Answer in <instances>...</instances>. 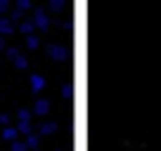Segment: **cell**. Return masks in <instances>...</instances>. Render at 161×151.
<instances>
[{
  "label": "cell",
  "mask_w": 161,
  "mask_h": 151,
  "mask_svg": "<svg viewBox=\"0 0 161 151\" xmlns=\"http://www.w3.org/2000/svg\"><path fill=\"white\" fill-rule=\"evenodd\" d=\"M33 26H38V29H43V31L50 26V19H47L45 10H40V7H38V10L33 12Z\"/></svg>",
  "instance_id": "1"
},
{
  "label": "cell",
  "mask_w": 161,
  "mask_h": 151,
  "mask_svg": "<svg viewBox=\"0 0 161 151\" xmlns=\"http://www.w3.org/2000/svg\"><path fill=\"white\" fill-rule=\"evenodd\" d=\"M47 52H50V57H52L55 61H62V59L66 57V50H64L62 45H50V47H47Z\"/></svg>",
  "instance_id": "2"
},
{
  "label": "cell",
  "mask_w": 161,
  "mask_h": 151,
  "mask_svg": "<svg viewBox=\"0 0 161 151\" xmlns=\"http://www.w3.org/2000/svg\"><path fill=\"white\" fill-rule=\"evenodd\" d=\"M45 87V78L43 76H38V73H31V90L33 92H40Z\"/></svg>",
  "instance_id": "3"
},
{
  "label": "cell",
  "mask_w": 161,
  "mask_h": 151,
  "mask_svg": "<svg viewBox=\"0 0 161 151\" xmlns=\"http://www.w3.org/2000/svg\"><path fill=\"white\" fill-rule=\"evenodd\" d=\"M47 111H50V102H47V99H38V102H36V106H33L36 116H45Z\"/></svg>",
  "instance_id": "4"
},
{
  "label": "cell",
  "mask_w": 161,
  "mask_h": 151,
  "mask_svg": "<svg viewBox=\"0 0 161 151\" xmlns=\"http://www.w3.org/2000/svg\"><path fill=\"white\" fill-rule=\"evenodd\" d=\"M12 33H14V26H12V21L3 17V19H0V35L5 38V35H12Z\"/></svg>",
  "instance_id": "5"
},
{
  "label": "cell",
  "mask_w": 161,
  "mask_h": 151,
  "mask_svg": "<svg viewBox=\"0 0 161 151\" xmlns=\"http://www.w3.org/2000/svg\"><path fill=\"white\" fill-rule=\"evenodd\" d=\"M57 130V123H43V125H40L38 128V135H52V132H55Z\"/></svg>",
  "instance_id": "6"
},
{
  "label": "cell",
  "mask_w": 161,
  "mask_h": 151,
  "mask_svg": "<svg viewBox=\"0 0 161 151\" xmlns=\"http://www.w3.org/2000/svg\"><path fill=\"white\" fill-rule=\"evenodd\" d=\"M33 29H36L33 21H21V24H19V31H21L24 35H33Z\"/></svg>",
  "instance_id": "7"
},
{
  "label": "cell",
  "mask_w": 161,
  "mask_h": 151,
  "mask_svg": "<svg viewBox=\"0 0 161 151\" xmlns=\"http://www.w3.org/2000/svg\"><path fill=\"white\" fill-rule=\"evenodd\" d=\"M17 135H19V132H17V128H5V130H3V137H5V139H10V142H17Z\"/></svg>",
  "instance_id": "8"
},
{
  "label": "cell",
  "mask_w": 161,
  "mask_h": 151,
  "mask_svg": "<svg viewBox=\"0 0 161 151\" xmlns=\"http://www.w3.org/2000/svg\"><path fill=\"white\" fill-rule=\"evenodd\" d=\"M14 128H17L19 135H31V123H21L19 121V125H14Z\"/></svg>",
  "instance_id": "9"
},
{
  "label": "cell",
  "mask_w": 161,
  "mask_h": 151,
  "mask_svg": "<svg viewBox=\"0 0 161 151\" xmlns=\"http://www.w3.org/2000/svg\"><path fill=\"white\" fill-rule=\"evenodd\" d=\"M17 116H19L21 123H29L31 121V111L29 109H19V111H17Z\"/></svg>",
  "instance_id": "10"
},
{
  "label": "cell",
  "mask_w": 161,
  "mask_h": 151,
  "mask_svg": "<svg viewBox=\"0 0 161 151\" xmlns=\"http://www.w3.org/2000/svg\"><path fill=\"white\" fill-rule=\"evenodd\" d=\"M12 151H29V146H26V142L17 139V142H12Z\"/></svg>",
  "instance_id": "11"
},
{
  "label": "cell",
  "mask_w": 161,
  "mask_h": 151,
  "mask_svg": "<svg viewBox=\"0 0 161 151\" xmlns=\"http://www.w3.org/2000/svg\"><path fill=\"white\" fill-rule=\"evenodd\" d=\"M14 66H17V69H26V66H29V61H26V57H24V55H19V57H17V59H14Z\"/></svg>",
  "instance_id": "12"
},
{
  "label": "cell",
  "mask_w": 161,
  "mask_h": 151,
  "mask_svg": "<svg viewBox=\"0 0 161 151\" xmlns=\"http://www.w3.org/2000/svg\"><path fill=\"white\" fill-rule=\"evenodd\" d=\"M29 7H31V3H29V0H17V5H14V10L24 12V10H29Z\"/></svg>",
  "instance_id": "13"
},
{
  "label": "cell",
  "mask_w": 161,
  "mask_h": 151,
  "mask_svg": "<svg viewBox=\"0 0 161 151\" xmlns=\"http://www.w3.org/2000/svg\"><path fill=\"white\" fill-rule=\"evenodd\" d=\"M26 146H29V149H36V146H38V135H29V139H26Z\"/></svg>",
  "instance_id": "14"
},
{
  "label": "cell",
  "mask_w": 161,
  "mask_h": 151,
  "mask_svg": "<svg viewBox=\"0 0 161 151\" xmlns=\"http://www.w3.org/2000/svg\"><path fill=\"white\" fill-rule=\"evenodd\" d=\"M29 47H31V50H36V47H38V35H29Z\"/></svg>",
  "instance_id": "15"
},
{
  "label": "cell",
  "mask_w": 161,
  "mask_h": 151,
  "mask_svg": "<svg viewBox=\"0 0 161 151\" xmlns=\"http://www.w3.org/2000/svg\"><path fill=\"white\" fill-rule=\"evenodd\" d=\"M19 55H21V52L17 50V47H10V50H7V57H10L12 61H14V59H17V57H19Z\"/></svg>",
  "instance_id": "16"
},
{
  "label": "cell",
  "mask_w": 161,
  "mask_h": 151,
  "mask_svg": "<svg viewBox=\"0 0 161 151\" xmlns=\"http://www.w3.org/2000/svg\"><path fill=\"white\" fill-rule=\"evenodd\" d=\"M21 17H24V12H19V10H14L10 14V21H21Z\"/></svg>",
  "instance_id": "17"
},
{
  "label": "cell",
  "mask_w": 161,
  "mask_h": 151,
  "mask_svg": "<svg viewBox=\"0 0 161 151\" xmlns=\"http://www.w3.org/2000/svg\"><path fill=\"white\" fill-rule=\"evenodd\" d=\"M71 90H74V87H71L69 83H66V85L62 87V92H64V97H66V99H71V95H74V92H71Z\"/></svg>",
  "instance_id": "18"
},
{
  "label": "cell",
  "mask_w": 161,
  "mask_h": 151,
  "mask_svg": "<svg viewBox=\"0 0 161 151\" xmlns=\"http://www.w3.org/2000/svg\"><path fill=\"white\" fill-rule=\"evenodd\" d=\"M7 10H10V3H7V0H5V3L0 0V12H7Z\"/></svg>",
  "instance_id": "19"
},
{
  "label": "cell",
  "mask_w": 161,
  "mask_h": 151,
  "mask_svg": "<svg viewBox=\"0 0 161 151\" xmlns=\"http://www.w3.org/2000/svg\"><path fill=\"white\" fill-rule=\"evenodd\" d=\"M0 123H3V125H10V116H7V113H3V116H0Z\"/></svg>",
  "instance_id": "20"
},
{
  "label": "cell",
  "mask_w": 161,
  "mask_h": 151,
  "mask_svg": "<svg viewBox=\"0 0 161 151\" xmlns=\"http://www.w3.org/2000/svg\"><path fill=\"white\" fill-rule=\"evenodd\" d=\"M50 10H55V12H59V10H62V3H50Z\"/></svg>",
  "instance_id": "21"
},
{
  "label": "cell",
  "mask_w": 161,
  "mask_h": 151,
  "mask_svg": "<svg viewBox=\"0 0 161 151\" xmlns=\"http://www.w3.org/2000/svg\"><path fill=\"white\" fill-rule=\"evenodd\" d=\"M0 50H3V35H0Z\"/></svg>",
  "instance_id": "22"
},
{
  "label": "cell",
  "mask_w": 161,
  "mask_h": 151,
  "mask_svg": "<svg viewBox=\"0 0 161 151\" xmlns=\"http://www.w3.org/2000/svg\"><path fill=\"white\" fill-rule=\"evenodd\" d=\"M36 151H40V149H36Z\"/></svg>",
  "instance_id": "23"
}]
</instances>
